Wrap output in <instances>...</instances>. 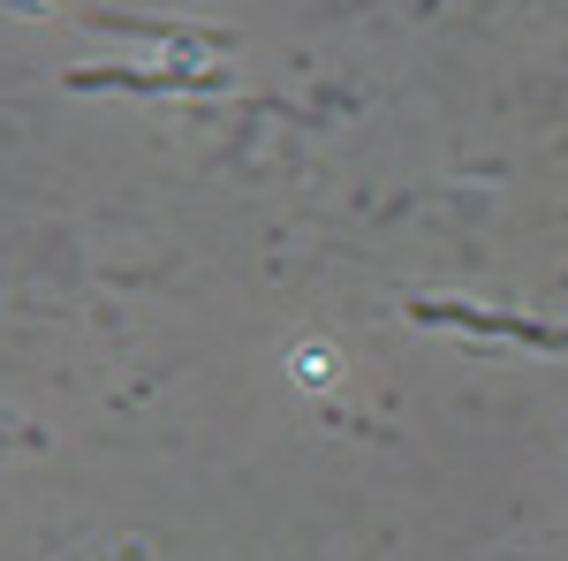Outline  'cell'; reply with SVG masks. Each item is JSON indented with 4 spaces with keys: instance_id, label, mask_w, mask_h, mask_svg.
I'll use <instances>...</instances> for the list:
<instances>
[{
    "instance_id": "obj_2",
    "label": "cell",
    "mask_w": 568,
    "mask_h": 561,
    "mask_svg": "<svg viewBox=\"0 0 568 561\" xmlns=\"http://www.w3.org/2000/svg\"><path fill=\"white\" fill-rule=\"evenodd\" d=\"M99 84H130V91H182V84H220L205 69H69V91H99Z\"/></svg>"
},
{
    "instance_id": "obj_1",
    "label": "cell",
    "mask_w": 568,
    "mask_h": 561,
    "mask_svg": "<svg viewBox=\"0 0 568 561\" xmlns=\"http://www.w3.org/2000/svg\"><path fill=\"white\" fill-rule=\"evenodd\" d=\"M409 319L417 327H463V334H508L524 349H561V327H538V319H516V311H478V303H447V297H409Z\"/></svg>"
}]
</instances>
